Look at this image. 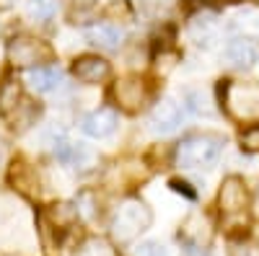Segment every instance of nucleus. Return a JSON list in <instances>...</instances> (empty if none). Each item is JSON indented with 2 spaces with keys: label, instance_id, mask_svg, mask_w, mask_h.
Masks as SVG:
<instances>
[{
  "label": "nucleus",
  "instance_id": "f257e3e1",
  "mask_svg": "<svg viewBox=\"0 0 259 256\" xmlns=\"http://www.w3.org/2000/svg\"><path fill=\"white\" fill-rule=\"evenodd\" d=\"M223 109L239 124L259 122V83L256 80H223Z\"/></svg>",
  "mask_w": 259,
  "mask_h": 256
},
{
  "label": "nucleus",
  "instance_id": "f03ea898",
  "mask_svg": "<svg viewBox=\"0 0 259 256\" xmlns=\"http://www.w3.org/2000/svg\"><path fill=\"white\" fill-rule=\"evenodd\" d=\"M226 147V140L215 132H197L189 135L177 145V163L182 168H212L218 163L221 153Z\"/></svg>",
  "mask_w": 259,
  "mask_h": 256
},
{
  "label": "nucleus",
  "instance_id": "7ed1b4c3",
  "mask_svg": "<svg viewBox=\"0 0 259 256\" xmlns=\"http://www.w3.org/2000/svg\"><path fill=\"white\" fill-rule=\"evenodd\" d=\"M153 223V212L150 207L140 199H124L117 212H114V220H112V236L119 243H130L135 241L143 230L150 228Z\"/></svg>",
  "mask_w": 259,
  "mask_h": 256
},
{
  "label": "nucleus",
  "instance_id": "20e7f679",
  "mask_svg": "<svg viewBox=\"0 0 259 256\" xmlns=\"http://www.w3.org/2000/svg\"><path fill=\"white\" fill-rule=\"evenodd\" d=\"M50 57H52L50 44L34 36H16L8 44V60L16 68H39Z\"/></svg>",
  "mask_w": 259,
  "mask_h": 256
},
{
  "label": "nucleus",
  "instance_id": "39448f33",
  "mask_svg": "<svg viewBox=\"0 0 259 256\" xmlns=\"http://www.w3.org/2000/svg\"><path fill=\"white\" fill-rule=\"evenodd\" d=\"M179 241H182L187 256H205L207 246L212 241V228H210L207 218L200 215V212H192L179 230Z\"/></svg>",
  "mask_w": 259,
  "mask_h": 256
},
{
  "label": "nucleus",
  "instance_id": "423d86ee",
  "mask_svg": "<svg viewBox=\"0 0 259 256\" xmlns=\"http://www.w3.org/2000/svg\"><path fill=\"white\" fill-rule=\"evenodd\" d=\"M218 207H221V215L226 220H233L246 212L249 207V191H246V184L241 176H228L223 184H221V191H218Z\"/></svg>",
  "mask_w": 259,
  "mask_h": 256
},
{
  "label": "nucleus",
  "instance_id": "0eeeda50",
  "mask_svg": "<svg viewBox=\"0 0 259 256\" xmlns=\"http://www.w3.org/2000/svg\"><path fill=\"white\" fill-rule=\"evenodd\" d=\"M223 60H226V65L233 68V70H249V68H254V62L259 60L256 39L233 36L226 44V49H223Z\"/></svg>",
  "mask_w": 259,
  "mask_h": 256
},
{
  "label": "nucleus",
  "instance_id": "6e6552de",
  "mask_svg": "<svg viewBox=\"0 0 259 256\" xmlns=\"http://www.w3.org/2000/svg\"><path fill=\"white\" fill-rule=\"evenodd\" d=\"M119 127V114L109 106H101V109H94L91 114H85L83 122H80V130L94 137V140H106L117 132Z\"/></svg>",
  "mask_w": 259,
  "mask_h": 256
},
{
  "label": "nucleus",
  "instance_id": "1a4fd4ad",
  "mask_svg": "<svg viewBox=\"0 0 259 256\" xmlns=\"http://www.w3.org/2000/svg\"><path fill=\"white\" fill-rule=\"evenodd\" d=\"M148 98V88H145V80L138 75H127L122 80L114 83V101L122 106L124 112H138L140 106Z\"/></svg>",
  "mask_w": 259,
  "mask_h": 256
},
{
  "label": "nucleus",
  "instance_id": "9d476101",
  "mask_svg": "<svg viewBox=\"0 0 259 256\" xmlns=\"http://www.w3.org/2000/svg\"><path fill=\"white\" fill-rule=\"evenodd\" d=\"M73 75L89 85H99L104 80H109L112 75V65L99 55H83L73 62Z\"/></svg>",
  "mask_w": 259,
  "mask_h": 256
},
{
  "label": "nucleus",
  "instance_id": "9b49d317",
  "mask_svg": "<svg viewBox=\"0 0 259 256\" xmlns=\"http://www.w3.org/2000/svg\"><path fill=\"white\" fill-rule=\"evenodd\" d=\"M179 124H182L179 104H174L171 98H161L153 106V112H150V130L156 135H171L179 130Z\"/></svg>",
  "mask_w": 259,
  "mask_h": 256
},
{
  "label": "nucleus",
  "instance_id": "f8f14e48",
  "mask_svg": "<svg viewBox=\"0 0 259 256\" xmlns=\"http://www.w3.org/2000/svg\"><path fill=\"white\" fill-rule=\"evenodd\" d=\"M189 39L194 41L197 47H212V41L218 39V18H215L212 13H197V16H192L189 18Z\"/></svg>",
  "mask_w": 259,
  "mask_h": 256
},
{
  "label": "nucleus",
  "instance_id": "ddd939ff",
  "mask_svg": "<svg viewBox=\"0 0 259 256\" xmlns=\"http://www.w3.org/2000/svg\"><path fill=\"white\" fill-rule=\"evenodd\" d=\"M85 39H89V44L99 47V49H106V52H114L122 47L124 41V31L117 26V24H94L85 29Z\"/></svg>",
  "mask_w": 259,
  "mask_h": 256
},
{
  "label": "nucleus",
  "instance_id": "4468645a",
  "mask_svg": "<svg viewBox=\"0 0 259 256\" xmlns=\"http://www.w3.org/2000/svg\"><path fill=\"white\" fill-rule=\"evenodd\" d=\"M228 29L236 31V36H249V39H259V8L256 6H241L236 8Z\"/></svg>",
  "mask_w": 259,
  "mask_h": 256
},
{
  "label": "nucleus",
  "instance_id": "2eb2a0df",
  "mask_svg": "<svg viewBox=\"0 0 259 256\" xmlns=\"http://www.w3.org/2000/svg\"><path fill=\"white\" fill-rule=\"evenodd\" d=\"M26 80H29L31 88L39 91V93H55V91L62 88V83H65L62 73L57 68H52V65H39V68L29 70Z\"/></svg>",
  "mask_w": 259,
  "mask_h": 256
},
{
  "label": "nucleus",
  "instance_id": "dca6fc26",
  "mask_svg": "<svg viewBox=\"0 0 259 256\" xmlns=\"http://www.w3.org/2000/svg\"><path fill=\"white\" fill-rule=\"evenodd\" d=\"M184 106H187L194 117H212V114H215L212 98H210V93L202 91V88H189V91H184Z\"/></svg>",
  "mask_w": 259,
  "mask_h": 256
},
{
  "label": "nucleus",
  "instance_id": "f3484780",
  "mask_svg": "<svg viewBox=\"0 0 259 256\" xmlns=\"http://www.w3.org/2000/svg\"><path fill=\"white\" fill-rule=\"evenodd\" d=\"M21 101V88H18V80H3L0 83V112L11 114Z\"/></svg>",
  "mask_w": 259,
  "mask_h": 256
},
{
  "label": "nucleus",
  "instance_id": "a211bd4d",
  "mask_svg": "<svg viewBox=\"0 0 259 256\" xmlns=\"http://www.w3.org/2000/svg\"><path fill=\"white\" fill-rule=\"evenodd\" d=\"M36 119V109L29 104V101H18V106L11 112V122L16 130H26V127H31Z\"/></svg>",
  "mask_w": 259,
  "mask_h": 256
},
{
  "label": "nucleus",
  "instance_id": "6ab92c4d",
  "mask_svg": "<svg viewBox=\"0 0 259 256\" xmlns=\"http://www.w3.org/2000/svg\"><path fill=\"white\" fill-rule=\"evenodd\" d=\"M57 6H55V0H29V6H26V13L39 21V24H45V21H50L55 16Z\"/></svg>",
  "mask_w": 259,
  "mask_h": 256
},
{
  "label": "nucleus",
  "instance_id": "aec40b11",
  "mask_svg": "<svg viewBox=\"0 0 259 256\" xmlns=\"http://www.w3.org/2000/svg\"><path fill=\"white\" fill-rule=\"evenodd\" d=\"M78 256H117V253H114V248L106 243V241H101V238H91V241H85V243L80 246Z\"/></svg>",
  "mask_w": 259,
  "mask_h": 256
},
{
  "label": "nucleus",
  "instance_id": "412c9836",
  "mask_svg": "<svg viewBox=\"0 0 259 256\" xmlns=\"http://www.w3.org/2000/svg\"><path fill=\"white\" fill-rule=\"evenodd\" d=\"M241 147H244V150H251V153L259 150V122L249 124L246 130L241 132Z\"/></svg>",
  "mask_w": 259,
  "mask_h": 256
},
{
  "label": "nucleus",
  "instance_id": "4be33fe9",
  "mask_svg": "<svg viewBox=\"0 0 259 256\" xmlns=\"http://www.w3.org/2000/svg\"><path fill=\"white\" fill-rule=\"evenodd\" d=\"M135 256H168V251L161 241H143L135 248Z\"/></svg>",
  "mask_w": 259,
  "mask_h": 256
},
{
  "label": "nucleus",
  "instance_id": "5701e85b",
  "mask_svg": "<svg viewBox=\"0 0 259 256\" xmlns=\"http://www.w3.org/2000/svg\"><path fill=\"white\" fill-rule=\"evenodd\" d=\"M231 256H259V246L256 243H233Z\"/></svg>",
  "mask_w": 259,
  "mask_h": 256
},
{
  "label": "nucleus",
  "instance_id": "b1692460",
  "mask_svg": "<svg viewBox=\"0 0 259 256\" xmlns=\"http://www.w3.org/2000/svg\"><path fill=\"white\" fill-rule=\"evenodd\" d=\"M254 215L259 220V189H256V197H254Z\"/></svg>",
  "mask_w": 259,
  "mask_h": 256
},
{
  "label": "nucleus",
  "instance_id": "393cba45",
  "mask_svg": "<svg viewBox=\"0 0 259 256\" xmlns=\"http://www.w3.org/2000/svg\"><path fill=\"white\" fill-rule=\"evenodd\" d=\"M11 3H13V0H0V11H3V8H11Z\"/></svg>",
  "mask_w": 259,
  "mask_h": 256
}]
</instances>
